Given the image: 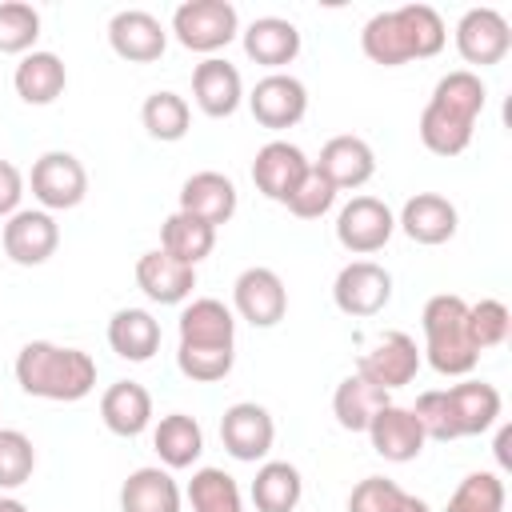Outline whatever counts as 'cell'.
<instances>
[{
	"instance_id": "6da1fadb",
	"label": "cell",
	"mask_w": 512,
	"mask_h": 512,
	"mask_svg": "<svg viewBox=\"0 0 512 512\" xmlns=\"http://www.w3.org/2000/svg\"><path fill=\"white\" fill-rule=\"evenodd\" d=\"M488 88L472 68H456L436 80L432 100L420 112V140L436 156H460L472 144V128L484 112Z\"/></svg>"
},
{
	"instance_id": "7a4b0ae2",
	"label": "cell",
	"mask_w": 512,
	"mask_h": 512,
	"mask_svg": "<svg viewBox=\"0 0 512 512\" xmlns=\"http://www.w3.org/2000/svg\"><path fill=\"white\" fill-rule=\"evenodd\" d=\"M444 40H448V28H444L440 12L428 4H404L392 12H376L360 32L364 56L384 68H400L408 60H428L444 48Z\"/></svg>"
},
{
	"instance_id": "3957f363",
	"label": "cell",
	"mask_w": 512,
	"mask_h": 512,
	"mask_svg": "<svg viewBox=\"0 0 512 512\" xmlns=\"http://www.w3.org/2000/svg\"><path fill=\"white\" fill-rule=\"evenodd\" d=\"M16 384L36 400L76 404L96 388V360L80 348H60L52 340H28L16 356Z\"/></svg>"
},
{
	"instance_id": "277c9868",
	"label": "cell",
	"mask_w": 512,
	"mask_h": 512,
	"mask_svg": "<svg viewBox=\"0 0 512 512\" xmlns=\"http://www.w3.org/2000/svg\"><path fill=\"white\" fill-rule=\"evenodd\" d=\"M424 324V356L440 376H468L480 352L468 340V300L456 292H440L420 312Z\"/></svg>"
},
{
	"instance_id": "5b68a950",
	"label": "cell",
	"mask_w": 512,
	"mask_h": 512,
	"mask_svg": "<svg viewBox=\"0 0 512 512\" xmlns=\"http://www.w3.org/2000/svg\"><path fill=\"white\" fill-rule=\"evenodd\" d=\"M240 32V16L228 0H184L172 12V36L188 48V52H220L236 40Z\"/></svg>"
},
{
	"instance_id": "8992f818",
	"label": "cell",
	"mask_w": 512,
	"mask_h": 512,
	"mask_svg": "<svg viewBox=\"0 0 512 512\" xmlns=\"http://www.w3.org/2000/svg\"><path fill=\"white\" fill-rule=\"evenodd\" d=\"M332 300H336V308L344 316L368 320V316H376V312L388 308V300H392V276L376 260H352V264H344L336 272Z\"/></svg>"
},
{
	"instance_id": "52a82bcc",
	"label": "cell",
	"mask_w": 512,
	"mask_h": 512,
	"mask_svg": "<svg viewBox=\"0 0 512 512\" xmlns=\"http://www.w3.org/2000/svg\"><path fill=\"white\" fill-rule=\"evenodd\" d=\"M396 232V216L384 200L376 196H352L340 216H336V240L340 248H348L352 256H372L380 252Z\"/></svg>"
},
{
	"instance_id": "ba28073f",
	"label": "cell",
	"mask_w": 512,
	"mask_h": 512,
	"mask_svg": "<svg viewBox=\"0 0 512 512\" xmlns=\"http://www.w3.org/2000/svg\"><path fill=\"white\" fill-rule=\"evenodd\" d=\"M32 196L44 204V212H68L88 192V172L72 152H44L32 164Z\"/></svg>"
},
{
	"instance_id": "9c48e42d",
	"label": "cell",
	"mask_w": 512,
	"mask_h": 512,
	"mask_svg": "<svg viewBox=\"0 0 512 512\" xmlns=\"http://www.w3.org/2000/svg\"><path fill=\"white\" fill-rule=\"evenodd\" d=\"M420 372V348L408 332H384L376 336V344L356 360V376H364L368 384L392 392V388H404L412 384Z\"/></svg>"
},
{
	"instance_id": "30bf717a",
	"label": "cell",
	"mask_w": 512,
	"mask_h": 512,
	"mask_svg": "<svg viewBox=\"0 0 512 512\" xmlns=\"http://www.w3.org/2000/svg\"><path fill=\"white\" fill-rule=\"evenodd\" d=\"M220 440H224V452L240 464H256L272 452V440H276V424L268 416L264 404H252V400H240L232 408H224L220 416Z\"/></svg>"
},
{
	"instance_id": "8fae6325",
	"label": "cell",
	"mask_w": 512,
	"mask_h": 512,
	"mask_svg": "<svg viewBox=\"0 0 512 512\" xmlns=\"http://www.w3.org/2000/svg\"><path fill=\"white\" fill-rule=\"evenodd\" d=\"M248 108H252V116H256L260 128L284 132V128H296L304 120V112H308V88L296 76H288V72H268L248 92Z\"/></svg>"
},
{
	"instance_id": "7c38bea8",
	"label": "cell",
	"mask_w": 512,
	"mask_h": 512,
	"mask_svg": "<svg viewBox=\"0 0 512 512\" xmlns=\"http://www.w3.org/2000/svg\"><path fill=\"white\" fill-rule=\"evenodd\" d=\"M232 304L252 328H276L288 312V288L272 268H244L232 284Z\"/></svg>"
},
{
	"instance_id": "4fadbf2b",
	"label": "cell",
	"mask_w": 512,
	"mask_h": 512,
	"mask_svg": "<svg viewBox=\"0 0 512 512\" xmlns=\"http://www.w3.org/2000/svg\"><path fill=\"white\" fill-rule=\"evenodd\" d=\"M512 48V28L496 8H468L456 24V52L464 64H500Z\"/></svg>"
},
{
	"instance_id": "5bb4252c",
	"label": "cell",
	"mask_w": 512,
	"mask_h": 512,
	"mask_svg": "<svg viewBox=\"0 0 512 512\" xmlns=\"http://www.w3.org/2000/svg\"><path fill=\"white\" fill-rule=\"evenodd\" d=\"M60 244V224L44 208H20L4 224V256L20 268L44 264Z\"/></svg>"
},
{
	"instance_id": "9a60e30c",
	"label": "cell",
	"mask_w": 512,
	"mask_h": 512,
	"mask_svg": "<svg viewBox=\"0 0 512 512\" xmlns=\"http://www.w3.org/2000/svg\"><path fill=\"white\" fill-rule=\"evenodd\" d=\"M108 44H112V52H116L120 60H128V64H152V60L164 56L168 32H164V24H160L152 12H144V8H124V12H116V16L108 20Z\"/></svg>"
},
{
	"instance_id": "2e32d148",
	"label": "cell",
	"mask_w": 512,
	"mask_h": 512,
	"mask_svg": "<svg viewBox=\"0 0 512 512\" xmlns=\"http://www.w3.org/2000/svg\"><path fill=\"white\" fill-rule=\"evenodd\" d=\"M308 168H312V160H308L296 144H288V140H268V144L256 152V160H252V184H256L260 196L284 204V200L296 192V184L304 180Z\"/></svg>"
},
{
	"instance_id": "e0dca14e",
	"label": "cell",
	"mask_w": 512,
	"mask_h": 512,
	"mask_svg": "<svg viewBox=\"0 0 512 512\" xmlns=\"http://www.w3.org/2000/svg\"><path fill=\"white\" fill-rule=\"evenodd\" d=\"M396 224L404 228L408 240L436 248V244H448L456 236L460 216H456V204L448 196H440V192H416V196L404 200Z\"/></svg>"
},
{
	"instance_id": "ac0fdd59",
	"label": "cell",
	"mask_w": 512,
	"mask_h": 512,
	"mask_svg": "<svg viewBox=\"0 0 512 512\" xmlns=\"http://www.w3.org/2000/svg\"><path fill=\"white\" fill-rule=\"evenodd\" d=\"M368 440H372V452L392 460V464H408L420 456L424 448V428L420 420L412 416V408H400V404H384L372 424H368Z\"/></svg>"
},
{
	"instance_id": "d6986e66",
	"label": "cell",
	"mask_w": 512,
	"mask_h": 512,
	"mask_svg": "<svg viewBox=\"0 0 512 512\" xmlns=\"http://www.w3.org/2000/svg\"><path fill=\"white\" fill-rule=\"evenodd\" d=\"M136 284L152 304H184L196 288V268L180 264L164 248H152L136 260Z\"/></svg>"
},
{
	"instance_id": "ffe728a7",
	"label": "cell",
	"mask_w": 512,
	"mask_h": 512,
	"mask_svg": "<svg viewBox=\"0 0 512 512\" xmlns=\"http://www.w3.org/2000/svg\"><path fill=\"white\" fill-rule=\"evenodd\" d=\"M192 96H196V104H200L204 116L224 120V116H232V112L240 108V100H244V80H240L236 64H228V60H220V56H208V60H200L196 72H192Z\"/></svg>"
},
{
	"instance_id": "44dd1931",
	"label": "cell",
	"mask_w": 512,
	"mask_h": 512,
	"mask_svg": "<svg viewBox=\"0 0 512 512\" xmlns=\"http://www.w3.org/2000/svg\"><path fill=\"white\" fill-rule=\"evenodd\" d=\"M180 212L220 228L236 216V184L224 172H192L180 188Z\"/></svg>"
},
{
	"instance_id": "7402d4cb",
	"label": "cell",
	"mask_w": 512,
	"mask_h": 512,
	"mask_svg": "<svg viewBox=\"0 0 512 512\" xmlns=\"http://www.w3.org/2000/svg\"><path fill=\"white\" fill-rule=\"evenodd\" d=\"M240 36H244V56L272 72H280L284 64H292L300 56V28L284 16H260Z\"/></svg>"
},
{
	"instance_id": "603a6c76",
	"label": "cell",
	"mask_w": 512,
	"mask_h": 512,
	"mask_svg": "<svg viewBox=\"0 0 512 512\" xmlns=\"http://www.w3.org/2000/svg\"><path fill=\"white\" fill-rule=\"evenodd\" d=\"M316 172H324L332 180V188H360L372 180L376 172V152L368 148V140L360 136H332L324 148H320V160L312 164Z\"/></svg>"
},
{
	"instance_id": "cb8c5ba5",
	"label": "cell",
	"mask_w": 512,
	"mask_h": 512,
	"mask_svg": "<svg viewBox=\"0 0 512 512\" xmlns=\"http://www.w3.org/2000/svg\"><path fill=\"white\" fill-rule=\"evenodd\" d=\"M100 420H104V428L112 436H124V440L140 436L152 424V396H148V388L136 384V380L108 384L104 396H100Z\"/></svg>"
},
{
	"instance_id": "d4e9b609",
	"label": "cell",
	"mask_w": 512,
	"mask_h": 512,
	"mask_svg": "<svg viewBox=\"0 0 512 512\" xmlns=\"http://www.w3.org/2000/svg\"><path fill=\"white\" fill-rule=\"evenodd\" d=\"M12 88H16V96L24 100V104H36V108H44V104H52V100H60L64 96V88H68V68H64V60L56 56V52H28V56H20V64H16V72H12Z\"/></svg>"
},
{
	"instance_id": "484cf974",
	"label": "cell",
	"mask_w": 512,
	"mask_h": 512,
	"mask_svg": "<svg viewBox=\"0 0 512 512\" xmlns=\"http://www.w3.org/2000/svg\"><path fill=\"white\" fill-rule=\"evenodd\" d=\"M180 344H192V348H236L232 312L212 296H200V300L184 304V312H180Z\"/></svg>"
},
{
	"instance_id": "4316f807",
	"label": "cell",
	"mask_w": 512,
	"mask_h": 512,
	"mask_svg": "<svg viewBox=\"0 0 512 512\" xmlns=\"http://www.w3.org/2000/svg\"><path fill=\"white\" fill-rule=\"evenodd\" d=\"M108 344L120 360L144 364L160 352V320L148 308H120L108 320Z\"/></svg>"
},
{
	"instance_id": "83f0119b",
	"label": "cell",
	"mask_w": 512,
	"mask_h": 512,
	"mask_svg": "<svg viewBox=\"0 0 512 512\" xmlns=\"http://www.w3.org/2000/svg\"><path fill=\"white\" fill-rule=\"evenodd\" d=\"M448 392L452 416H456V432L460 436H480L500 420V392L484 380H460Z\"/></svg>"
},
{
	"instance_id": "f1b7e54d",
	"label": "cell",
	"mask_w": 512,
	"mask_h": 512,
	"mask_svg": "<svg viewBox=\"0 0 512 512\" xmlns=\"http://www.w3.org/2000/svg\"><path fill=\"white\" fill-rule=\"evenodd\" d=\"M152 448L164 460V468H192L204 452V428L188 412H168L152 432Z\"/></svg>"
},
{
	"instance_id": "f546056e",
	"label": "cell",
	"mask_w": 512,
	"mask_h": 512,
	"mask_svg": "<svg viewBox=\"0 0 512 512\" xmlns=\"http://www.w3.org/2000/svg\"><path fill=\"white\" fill-rule=\"evenodd\" d=\"M120 512H180V484L168 468H136L120 488Z\"/></svg>"
},
{
	"instance_id": "4dcf8cb0",
	"label": "cell",
	"mask_w": 512,
	"mask_h": 512,
	"mask_svg": "<svg viewBox=\"0 0 512 512\" xmlns=\"http://www.w3.org/2000/svg\"><path fill=\"white\" fill-rule=\"evenodd\" d=\"M384 404H392L388 392L376 388V384H368L364 376H344V380L336 384V392H332V416H336V424H340L344 432H368L372 416H376Z\"/></svg>"
},
{
	"instance_id": "1f68e13d",
	"label": "cell",
	"mask_w": 512,
	"mask_h": 512,
	"mask_svg": "<svg viewBox=\"0 0 512 512\" xmlns=\"http://www.w3.org/2000/svg\"><path fill=\"white\" fill-rule=\"evenodd\" d=\"M304 496V480H300V468L288 464V460H264L256 468V480H252V504L256 512H296Z\"/></svg>"
},
{
	"instance_id": "d6a6232c",
	"label": "cell",
	"mask_w": 512,
	"mask_h": 512,
	"mask_svg": "<svg viewBox=\"0 0 512 512\" xmlns=\"http://www.w3.org/2000/svg\"><path fill=\"white\" fill-rule=\"evenodd\" d=\"M160 248L168 256H176L180 264L196 268L212 248H216V228L188 216V212H172L164 224H160Z\"/></svg>"
},
{
	"instance_id": "836d02e7",
	"label": "cell",
	"mask_w": 512,
	"mask_h": 512,
	"mask_svg": "<svg viewBox=\"0 0 512 512\" xmlns=\"http://www.w3.org/2000/svg\"><path fill=\"white\" fill-rule=\"evenodd\" d=\"M140 120H144V128H148V136H152V140L176 144V140H184V136H188L192 108H188V100H184V96H176V92H168V88H164V92H152V96L144 100Z\"/></svg>"
},
{
	"instance_id": "e575fe53",
	"label": "cell",
	"mask_w": 512,
	"mask_h": 512,
	"mask_svg": "<svg viewBox=\"0 0 512 512\" xmlns=\"http://www.w3.org/2000/svg\"><path fill=\"white\" fill-rule=\"evenodd\" d=\"M188 504L192 512H244L240 484L224 468H196L188 480Z\"/></svg>"
},
{
	"instance_id": "d590c367",
	"label": "cell",
	"mask_w": 512,
	"mask_h": 512,
	"mask_svg": "<svg viewBox=\"0 0 512 512\" xmlns=\"http://www.w3.org/2000/svg\"><path fill=\"white\" fill-rule=\"evenodd\" d=\"M504 480L496 472H468L456 492L448 496V508L444 512H504Z\"/></svg>"
},
{
	"instance_id": "8d00e7d4",
	"label": "cell",
	"mask_w": 512,
	"mask_h": 512,
	"mask_svg": "<svg viewBox=\"0 0 512 512\" xmlns=\"http://www.w3.org/2000/svg\"><path fill=\"white\" fill-rule=\"evenodd\" d=\"M508 332H512V312H508L504 300L484 296V300L468 304V340H472L476 352L500 348L508 340Z\"/></svg>"
},
{
	"instance_id": "74e56055",
	"label": "cell",
	"mask_w": 512,
	"mask_h": 512,
	"mask_svg": "<svg viewBox=\"0 0 512 512\" xmlns=\"http://www.w3.org/2000/svg\"><path fill=\"white\" fill-rule=\"evenodd\" d=\"M36 36H40V12L24 0H4L0 4V52L28 56Z\"/></svg>"
},
{
	"instance_id": "f35d334b",
	"label": "cell",
	"mask_w": 512,
	"mask_h": 512,
	"mask_svg": "<svg viewBox=\"0 0 512 512\" xmlns=\"http://www.w3.org/2000/svg\"><path fill=\"white\" fill-rule=\"evenodd\" d=\"M36 448L20 428H0V492H12L32 480Z\"/></svg>"
},
{
	"instance_id": "ab89813d",
	"label": "cell",
	"mask_w": 512,
	"mask_h": 512,
	"mask_svg": "<svg viewBox=\"0 0 512 512\" xmlns=\"http://www.w3.org/2000/svg\"><path fill=\"white\" fill-rule=\"evenodd\" d=\"M236 364V352L232 348H192V344H180L176 348V368L196 380V384H216L232 372Z\"/></svg>"
},
{
	"instance_id": "60d3db41",
	"label": "cell",
	"mask_w": 512,
	"mask_h": 512,
	"mask_svg": "<svg viewBox=\"0 0 512 512\" xmlns=\"http://www.w3.org/2000/svg\"><path fill=\"white\" fill-rule=\"evenodd\" d=\"M284 204H288V212L300 216V220H320V216L336 204V188H332V180H328L324 172L308 168L304 180L296 184V192H292Z\"/></svg>"
},
{
	"instance_id": "b9f144b4",
	"label": "cell",
	"mask_w": 512,
	"mask_h": 512,
	"mask_svg": "<svg viewBox=\"0 0 512 512\" xmlns=\"http://www.w3.org/2000/svg\"><path fill=\"white\" fill-rule=\"evenodd\" d=\"M412 416L420 420L424 440H440V444L460 440V432H456V416H452V404H448V392H444V388L420 392V400H416Z\"/></svg>"
},
{
	"instance_id": "7bdbcfd3",
	"label": "cell",
	"mask_w": 512,
	"mask_h": 512,
	"mask_svg": "<svg viewBox=\"0 0 512 512\" xmlns=\"http://www.w3.org/2000/svg\"><path fill=\"white\" fill-rule=\"evenodd\" d=\"M404 496L408 492L396 480H388V476H364L352 488V496H348V512H400Z\"/></svg>"
},
{
	"instance_id": "ee69618b",
	"label": "cell",
	"mask_w": 512,
	"mask_h": 512,
	"mask_svg": "<svg viewBox=\"0 0 512 512\" xmlns=\"http://www.w3.org/2000/svg\"><path fill=\"white\" fill-rule=\"evenodd\" d=\"M20 196H24V176L12 160H0V216L20 212Z\"/></svg>"
},
{
	"instance_id": "f6af8a7d",
	"label": "cell",
	"mask_w": 512,
	"mask_h": 512,
	"mask_svg": "<svg viewBox=\"0 0 512 512\" xmlns=\"http://www.w3.org/2000/svg\"><path fill=\"white\" fill-rule=\"evenodd\" d=\"M508 444H512V428L504 424L500 428V436H496V460H500V468H508L512 460H508Z\"/></svg>"
},
{
	"instance_id": "bcb514c9",
	"label": "cell",
	"mask_w": 512,
	"mask_h": 512,
	"mask_svg": "<svg viewBox=\"0 0 512 512\" xmlns=\"http://www.w3.org/2000/svg\"><path fill=\"white\" fill-rule=\"evenodd\" d=\"M400 512H432V508H428V504H424L420 496H404V504H400Z\"/></svg>"
},
{
	"instance_id": "7dc6e473",
	"label": "cell",
	"mask_w": 512,
	"mask_h": 512,
	"mask_svg": "<svg viewBox=\"0 0 512 512\" xmlns=\"http://www.w3.org/2000/svg\"><path fill=\"white\" fill-rule=\"evenodd\" d=\"M0 512H28V508L16 496H0Z\"/></svg>"
}]
</instances>
